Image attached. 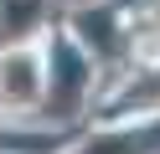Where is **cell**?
<instances>
[{
    "instance_id": "6da1fadb",
    "label": "cell",
    "mask_w": 160,
    "mask_h": 154,
    "mask_svg": "<svg viewBox=\"0 0 160 154\" xmlns=\"http://www.w3.org/2000/svg\"><path fill=\"white\" fill-rule=\"evenodd\" d=\"M42 98V72H36V57L31 51H16V57L0 62V103H16V108H26V103Z\"/></svg>"
}]
</instances>
